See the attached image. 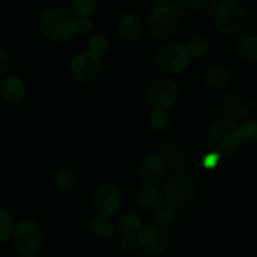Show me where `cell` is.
<instances>
[{"label":"cell","instance_id":"obj_1","mask_svg":"<svg viewBox=\"0 0 257 257\" xmlns=\"http://www.w3.org/2000/svg\"><path fill=\"white\" fill-rule=\"evenodd\" d=\"M74 17L68 8H52L40 14V32L53 42H65L75 34Z\"/></svg>","mask_w":257,"mask_h":257},{"label":"cell","instance_id":"obj_2","mask_svg":"<svg viewBox=\"0 0 257 257\" xmlns=\"http://www.w3.org/2000/svg\"><path fill=\"white\" fill-rule=\"evenodd\" d=\"M242 143L238 124L233 120H218L211 127L207 136V145L211 152L220 157L233 155Z\"/></svg>","mask_w":257,"mask_h":257},{"label":"cell","instance_id":"obj_3","mask_svg":"<svg viewBox=\"0 0 257 257\" xmlns=\"http://www.w3.org/2000/svg\"><path fill=\"white\" fill-rule=\"evenodd\" d=\"M147 27L151 34L158 39L172 38L178 30V13L170 3L162 5H155L148 12Z\"/></svg>","mask_w":257,"mask_h":257},{"label":"cell","instance_id":"obj_4","mask_svg":"<svg viewBox=\"0 0 257 257\" xmlns=\"http://www.w3.org/2000/svg\"><path fill=\"white\" fill-rule=\"evenodd\" d=\"M212 22L216 29L222 34L236 35L247 27L248 17L241 5L222 3L213 12Z\"/></svg>","mask_w":257,"mask_h":257},{"label":"cell","instance_id":"obj_5","mask_svg":"<svg viewBox=\"0 0 257 257\" xmlns=\"http://www.w3.org/2000/svg\"><path fill=\"white\" fill-rule=\"evenodd\" d=\"M196 196V183L187 173H177L167 181L163 191L166 203L173 208H182L190 205Z\"/></svg>","mask_w":257,"mask_h":257},{"label":"cell","instance_id":"obj_6","mask_svg":"<svg viewBox=\"0 0 257 257\" xmlns=\"http://www.w3.org/2000/svg\"><path fill=\"white\" fill-rule=\"evenodd\" d=\"M190 55L185 45L172 43L161 47L156 53V63L168 74H180L190 65Z\"/></svg>","mask_w":257,"mask_h":257},{"label":"cell","instance_id":"obj_7","mask_svg":"<svg viewBox=\"0 0 257 257\" xmlns=\"http://www.w3.org/2000/svg\"><path fill=\"white\" fill-rule=\"evenodd\" d=\"M92 203L99 216L110 217V216L115 215L122 207V191L114 183H103L95 188L92 197Z\"/></svg>","mask_w":257,"mask_h":257},{"label":"cell","instance_id":"obj_8","mask_svg":"<svg viewBox=\"0 0 257 257\" xmlns=\"http://www.w3.org/2000/svg\"><path fill=\"white\" fill-rule=\"evenodd\" d=\"M12 237L15 248L22 253H35L44 240L43 231L33 221H22L15 225Z\"/></svg>","mask_w":257,"mask_h":257},{"label":"cell","instance_id":"obj_9","mask_svg":"<svg viewBox=\"0 0 257 257\" xmlns=\"http://www.w3.org/2000/svg\"><path fill=\"white\" fill-rule=\"evenodd\" d=\"M138 247L150 256H160L167 251L170 235L158 225H147L137 233Z\"/></svg>","mask_w":257,"mask_h":257},{"label":"cell","instance_id":"obj_10","mask_svg":"<svg viewBox=\"0 0 257 257\" xmlns=\"http://www.w3.org/2000/svg\"><path fill=\"white\" fill-rule=\"evenodd\" d=\"M177 84L171 79H157L148 87L146 100L155 110H165L177 99Z\"/></svg>","mask_w":257,"mask_h":257},{"label":"cell","instance_id":"obj_11","mask_svg":"<svg viewBox=\"0 0 257 257\" xmlns=\"http://www.w3.org/2000/svg\"><path fill=\"white\" fill-rule=\"evenodd\" d=\"M100 70V59L88 50L78 53L70 62V73L80 83L92 82Z\"/></svg>","mask_w":257,"mask_h":257},{"label":"cell","instance_id":"obj_12","mask_svg":"<svg viewBox=\"0 0 257 257\" xmlns=\"http://www.w3.org/2000/svg\"><path fill=\"white\" fill-rule=\"evenodd\" d=\"M0 94L9 103H20L27 97V84L22 78L10 75L0 83Z\"/></svg>","mask_w":257,"mask_h":257},{"label":"cell","instance_id":"obj_13","mask_svg":"<svg viewBox=\"0 0 257 257\" xmlns=\"http://www.w3.org/2000/svg\"><path fill=\"white\" fill-rule=\"evenodd\" d=\"M118 34L127 42H135L141 37L143 30V24L140 17L135 13H125L118 20Z\"/></svg>","mask_w":257,"mask_h":257},{"label":"cell","instance_id":"obj_14","mask_svg":"<svg viewBox=\"0 0 257 257\" xmlns=\"http://www.w3.org/2000/svg\"><path fill=\"white\" fill-rule=\"evenodd\" d=\"M163 163L156 155H150L141 162L140 176L146 183H156L163 175Z\"/></svg>","mask_w":257,"mask_h":257},{"label":"cell","instance_id":"obj_15","mask_svg":"<svg viewBox=\"0 0 257 257\" xmlns=\"http://www.w3.org/2000/svg\"><path fill=\"white\" fill-rule=\"evenodd\" d=\"M163 193L155 183H145L138 191V202L146 210H156L162 203Z\"/></svg>","mask_w":257,"mask_h":257},{"label":"cell","instance_id":"obj_16","mask_svg":"<svg viewBox=\"0 0 257 257\" xmlns=\"http://www.w3.org/2000/svg\"><path fill=\"white\" fill-rule=\"evenodd\" d=\"M231 80V72L225 67L221 65H215L210 68L205 75V83L208 88L215 90L223 89L227 87Z\"/></svg>","mask_w":257,"mask_h":257},{"label":"cell","instance_id":"obj_17","mask_svg":"<svg viewBox=\"0 0 257 257\" xmlns=\"http://www.w3.org/2000/svg\"><path fill=\"white\" fill-rule=\"evenodd\" d=\"M236 53L242 60L255 63L257 60V37L255 34H246L236 42Z\"/></svg>","mask_w":257,"mask_h":257},{"label":"cell","instance_id":"obj_18","mask_svg":"<svg viewBox=\"0 0 257 257\" xmlns=\"http://www.w3.org/2000/svg\"><path fill=\"white\" fill-rule=\"evenodd\" d=\"M190 58H202L210 50V40L202 33H196L192 37L188 38L185 45Z\"/></svg>","mask_w":257,"mask_h":257},{"label":"cell","instance_id":"obj_19","mask_svg":"<svg viewBox=\"0 0 257 257\" xmlns=\"http://www.w3.org/2000/svg\"><path fill=\"white\" fill-rule=\"evenodd\" d=\"M141 228H142L141 218L132 212L123 213L115 223V231H118L122 236L137 235Z\"/></svg>","mask_w":257,"mask_h":257},{"label":"cell","instance_id":"obj_20","mask_svg":"<svg viewBox=\"0 0 257 257\" xmlns=\"http://www.w3.org/2000/svg\"><path fill=\"white\" fill-rule=\"evenodd\" d=\"M93 233L97 236L98 238L102 240H109L114 236L115 233V222L110 220V217H105V216H98L93 220L92 223Z\"/></svg>","mask_w":257,"mask_h":257},{"label":"cell","instance_id":"obj_21","mask_svg":"<svg viewBox=\"0 0 257 257\" xmlns=\"http://www.w3.org/2000/svg\"><path fill=\"white\" fill-rule=\"evenodd\" d=\"M150 127L157 135H163L171 127V118L165 110H155L150 115Z\"/></svg>","mask_w":257,"mask_h":257},{"label":"cell","instance_id":"obj_22","mask_svg":"<svg viewBox=\"0 0 257 257\" xmlns=\"http://www.w3.org/2000/svg\"><path fill=\"white\" fill-rule=\"evenodd\" d=\"M54 185L60 192H70L77 186V177L70 170H62L55 175Z\"/></svg>","mask_w":257,"mask_h":257},{"label":"cell","instance_id":"obj_23","mask_svg":"<svg viewBox=\"0 0 257 257\" xmlns=\"http://www.w3.org/2000/svg\"><path fill=\"white\" fill-rule=\"evenodd\" d=\"M97 9V0H72L70 12L75 18H89Z\"/></svg>","mask_w":257,"mask_h":257},{"label":"cell","instance_id":"obj_24","mask_svg":"<svg viewBox=\"0 0 257 257\" xmlns=\"http://www.w3.org/2000/svg\"><path fill=\"white\" fill-rule=\"evenodd\" d=\"M15 228L14 217L8 211L0 210V243L7 242Z\"/></svg>","mask_w":257,"mask_h":257},{"label":"cell","instance_id":"obj_25","mask_svg":"<svg viewBox=\"0 0 257 257\" xmlns=\"http://www.w3.org/2000/svg\"><path fill=\"white\" fill-rule=\"evenodd\" d=\"M108 48H109V42H108V38L103 34L92 35L87 42V50L97 57H102L103 54H105Z\"/></svg>","mask_w":257,"mask_h":257},{"label":"cell","instance_id":"obj_26","mask_svg":"<svg viewBox=\"0 0 257 257\" xmlns=\"http://www.w3.org/2000/svg\"><path fill=\"white\" fill-rule=\"evenodd\" d=\"M177 212H176V208L171 207L167 203H161L157 208H156L155 212V218L157 221L158 226H168L175 221Z\"/></svg>","mask_w":257,"mask_h":257},{"label":"cell","instance_id":"obj_27","mask_svg":"<svg viewBox=\"0 0 257 257\" xmlns=\"http://www.w3.org/2000/svg\"><path fill=\"white\" fill-rule=\"evenodd\" d=\"M217 7V0H190V10L201 17L213 14Z\"/></svg>","mask_w":257,"mask_h":257},{"label":"cell","instance_id":"obj_28","mask_svg":"<svg viewBox=\"0 0 257 257\" xmlns=\"http://www.w3.org/2000/svg\"><path fill=\"white\" fill-rule=\"evenodd\" d=\"M240 135L242 141H246L248 143H255L257 141V123L256 120L251 119L245 122L243 124L238 125Z\"/></svg>","mask_w":257,"mask_h":257},{"label":"cell","instance_id":"obj_29","mask_svg":"<svg viewBox=\"0 0 257 257\" xmlns=\"http://www.w3.org/2000/svg\"><path fill=\"white\" fill-rule=\"evenodd\" d=\"M120 248L127 253L135 252V251L138 248L137 235L122 236V238H120Z\"/></svg>","mask_w":257,"mask_h":257},{"label":"cell","instance_id":"obj_30","mask_svg":"<svg viewBox=\"0 0 257 257\" xmlns=\"http://www.w3.org/2000/svg\"><path fill=\"white\" fill-rule=\"evenodd\" d=\"M93 23L89 18H77L75 22V33L79 34H88L92 32Z\"/></svg>","mask_w":257,"mask_h":257},{"label":"cell","instance_id":"obj_31","mask_svg":"<svg viewBox=\"0 0 257 257\" xmlns=\"http://www.w3.org/2000/svg\"><path fill=\"white\" fill-rule=\"evenodd\" d=\"M8 68H9V57L4 50L0 49V77L5 74Z\"/></svg>","mask_w":257,"mask_h":257},{"label":"cell","instance_id":"obj_32","mask_svg":"<svg viewBox=\"0 0 257 257\" xmlns=\"http://www.w3.org/2000/svg\"><path fill=\"white\" fill-rule=\"evenodd\" d=\"M218 160H220V156L216 155V153H213V152H211L210 155H208V157H206L205 166L207 168H210V170H212V168L218 163Z\"/></svg>","mask_w":257,"mask_h":257},{"label":"cell","instance_id":"obj_33","mask_svg":"<svg viewBox=\"0 0 257 257\" xmlns=\"http://www.w3.org/2000/svg\"><path fill=\"white\" fill-rule=\"evenodd\" d=\"M150 3H152V4L155 5H162V4H167V3H170L171 0H148Z\"/></svg>","mask_w":257,"mask_h":257},{"label":"cell","instance_id":"obj_34","mask_svg":"<svg viewBox=\"0 0 257 257\" xmlns=\"http://www.w3.org/2000/svg\"><path fill=\"white\" fill-rule=\"evenodd\" d=\"M19 257H38V256L34 255V253H22Z\"/></svg>","mask_w":257,"mask_h":257},{"label":"cell","instance_id":"obj_35","mask_svg":"<svg viewBox=\"0 0 257 257\" xmlns=\"http://www.w3.org/2000/svg\"><path fill=\"white\" fill-rule=\"evenodd\" d=\"M240 0H223V3H230V4H238Z\"/></svg>","mask_w":257,"mask_h":257}]
</instances>
